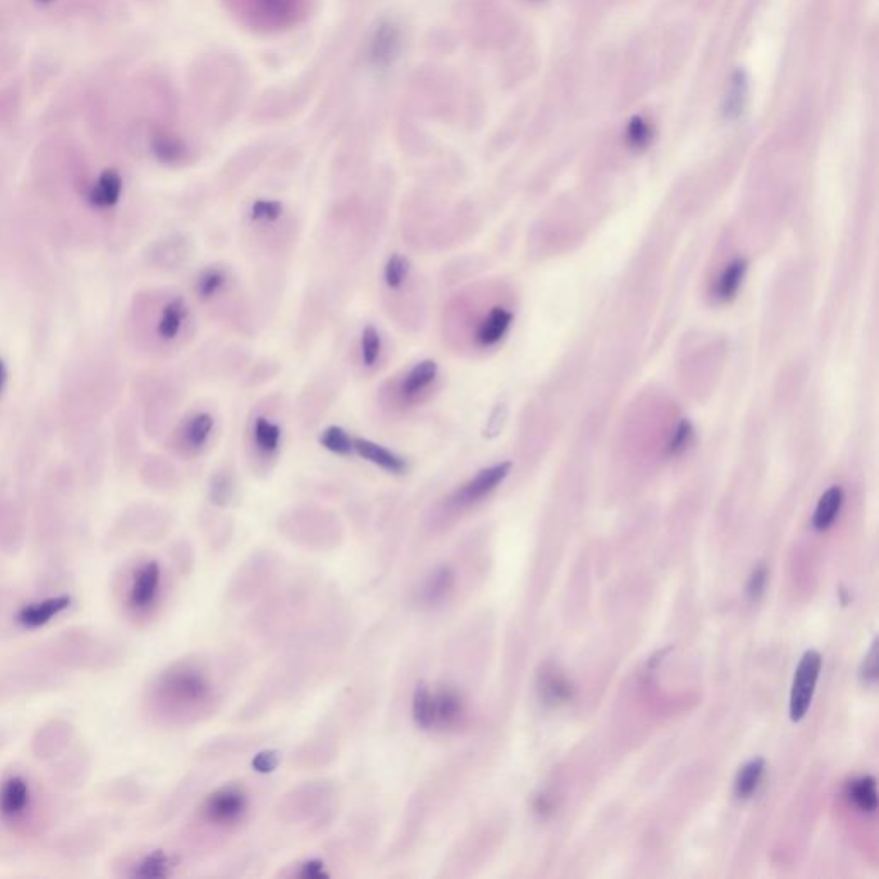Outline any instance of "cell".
Returning <instances> with one entry per match:
<instances>
[{"instance_id": "cell-8", "label": "cell", "mask_w": 879, "mask_h": 879, "mask_svg": "<svg viewBox=\"0 0 879 879\" xmlns=\"http://www.w3.org/2000/svg\"><path fill=\"white\" fill-rule=\"evenodd\" d=\"M284 442V430L279 419L256 414L248 428V449L253 459L263 464L277 461Z\"/></svg>"}, {"instance_id": "cell-37", "label": "cell", "mask_w": 879, "mask_h": 879, "mask_svg": "<svg viewBox=\"0 0 879 879\" xmlns=\"http://www.w3.org/2000/svg\"><path fill=\"white\" fill-rule=\"evenodd\" d=\"M325 874L327 873H325V869H323L322 862L311 861L304 864L299 876H301V878H323Z\"/></svg>"}, {"instance_id": "cell-12", "label": "cell", "mask_w": 879, "mask_h": 879, "mask_svg": "<svg viewBox=\"0 0 879 879\" xmlns=\"http://www.w3.org/2000/svg\"><path fill=\"white\" fill-rule=\"evenodd\" d=\"M352 455H358L363 461L382 469L388 474H404L407 461L394 450L387 449L382 443L371 442L366 438H352Z\"/></svg>"}, {"instance_id": "cell-16", "label": "cell", "mask_w": 879, "mask_h": 879, "mask_svg": "<svg viewBox=\"0 0 879 879\" xmlns=\"http://www.w3.org/2000/svg\"><path fill=\"white\" fill-rule=\"evenodd\" d=\"M232 285L231 272L225 267L212 265L203 268L194 280V292L203 303H212L229 292Z\"/></svg>"}, {"instance_id": "cell-3", "label": "cell", "mask_w": 879, "mask_h": 879, "mask_svg": "<svg viewBox=\"0 0 879 879\" xmlns=\"http://www.w3.org/2000/svg\"><path fill=\"white\" fill-rule=\"evenodd\" d=\"M212 686L198 668L181 665L172 668L158 680L157 698L174 713H189L207 703Z\"/></svg>"}, {"instance_id": "cell-34", "label": "cell", "mask_w": 879, "mask_h": 879, "mask_svg": "<svg viewBox=\"0 0 879 879\" xmlns=\"http://www.w3.org/2000/svg\"><path fill=\"white\" fill-rule=\"evenodd\" d=\"M692 440V426L684 421L680 423L679 428L673 433L672 442L668 445V454L680 455L689 447Z\"/></svg>"}, {"instance_id": "cell-26", "label": "cell", "mask_w": 879, "mask_h": 879, "mask_svg": "<svg viewBox=\"0 0 879 879\" xmlns=\"http://www.w3.org/2000/svg\"><path fill=\"white\" fill-rule=\"evenodd\" d=\"M414 723L423 730H431L435 727V703L433 692L425 684H419L413 696Z\"/></svg>"}, {"instance_id": "cell-6", "label": "cell", "mask_w": 879, "mask_h": 879, "mask_svg": "<svg viewBox=\"0 0 879 879\" xmlns=\"http://www.w3.org/2000/svg\"><path fill=\"white\" fill-rule=\"evenodd\" d=\"M217 421L208 411H194L182 419L174 431V447L186 457L203 454L212 443Z\"/></svg>"}, {"instance_id": "cell-5", "label": "cell", "mask_w": 879, "mask_h": 879, "mask_svg": "<svg viewBox=\"0 0 879 879\" xmlns=\"http://www.w3.org/2000/svg\"><path fill=\"white\" fill-rule=\"evenodd\" d=\"M821 667H823V656L814 649L806 651L799 661V667L795 670L794 682H792V691H790V720L792 722H801L811 708Z\"/></svg>"}, {"instance_id": "cell-20", "label": "cell", "mask_w": 879, "mask_h": 879, "mask_svg": "<svg viewBox=\"0 0 879 879\" xmlns=\"http://www.w3.org/2000/svg\"><path fill=\"white\" fill-rule=\"evenodd\" d=\"M843 490L840 486H831L819 498L816 510H814L813 526L819 533H825L837 521L838 514L842 510Z\"/></svg>"}, {"instance_id": "cell-27", "label": "cell", "mask_w": 879, "mask_h": 879, "mask_svg": "<svg viewBox=\"0 0 879 879\" xmlns=\"http://www.w3.org/2000/svg\"><path fill=\"white\" fill-rule=\"evenodd\" d=\"M172 867H174L172 857L164 852H152L136 864L133 874L138 878H165L169 876Z\"/></svg>"}, {"instance_id": "cell-18", "label": "cell", "mask_w": 879, "mask_h": 879, "mask_svg": "<svg viewBox=\"0 0 879 879\" xmlns=\"http://www.w3.org/2000/svg\"><path fill=\"white\" fill-rule=\"evenodd\" d=\"M538 692L543 703L548 706H560L572 698V684L564 673L548 667L538 677Z\"/></svg>"}, {"instance_id": "cell-36", "label": "cell", "mask_w": 879, "mask_h": 879, "mask_svg": "<svg viewBox=\"0 0 879 879\" xmlns=\"http://www.w3.org/2000/svg\"><path fill=\"white\" fill-rule=\"evenodd\" d=\"M277 764H279V756H277V752H261L256 756L255 761H253V766H255L256 770L260 771V773H268V771H273L277 768Z\"/></svg>"}, {"instance_id": "cell-13", "label": "cell", "mask_w": 879, "mask_h": 879, "mask_svg": "<svg viewBox=\"0 0 879 879\" xmlns=\"http://www.w3.org/2000/svg\"><path fill=\"white\" fill-rule=\"evenodd\" d=\"M435 703V727L440 730H452L459 727L462 718L466 716V701L461 692L454 687H443L440 691L433 692Z\"/></svg>"}, {"instance_id": "cell-32", "label": "cell", "mask_w": 879, "mask_h": 879, "mask_svg": "<svg viewBox=\"0 0 879 879\" xmlns=\"http://www.w3.org/2000/svg\"><path fill=\"white\" fill-rule=\"evenodd\" d=\"M744 98H746V81H744V76L739 73L735 76L732 88L728 91L727 107H725L728 117L739 116L740 110L744 107Z\"/></svg>"}, {"instance_id": "cell-15", "label": "cell", "mask_w": 879, "mask_h": 879, "mask_svg": "<svg viewBox=\"0 0 879 879\" xmlns=\"http://www.w3.org/2000/svg\"><path fill=\"white\" fill-rule=\"evenodd\" d=\"M71 607V598L69 596H57V598H47V600L30 603L26 607L21 608L18 613V622L25 629H37L42 625L59 617L62 612H66Z\"/></svg>"}, {"instance_id": "cell-30", "label": "cell", "mask_w": 879, "mask_h": 879, "mask_svg": "<svg viewBox=\"0 0 879 879\" xmlns=\"http://www.w3.org/2000/svg\"><path fill=\"white\" fill-rule=\"evenodd\" d=\"M152 150L155 157L164 164H176L184 157V146L181 141L167 134H158L153 138Z\"/></svg>"}, {"instance_id": "cell-31", "label": "cell", "mask_w": 879, "mask_h": 879, "mask_svg": "<svg viewBox=\"0 0 879 879\" xmlns=\"http://www.w3.org/2000/svg\"><path fill=\"white\" fill-rule=\"evenodd\" d=\"M653 129L643 117H634L627 128V143L634 150H643L651 143Z\"/></svg>"}, {"instance_id": "cell-35", "label": "cell", "mask_w": 879, "mask_h": 879, "mask_svg": "<svg viewBox=\"0 0 879 879\" xmlns=\"http://www.w3.org/2000/svg\"><path fill=\"white\" fill-rule=\"evenodd\" d=\"M859 675H861V679L866 684H874L878 680V644H876V641L871 644V649L867 651L866 658L862 661L861 673Z\"/></svg>"}, {"instance_id": "cell-19", "label": "cell", "mask_w": 879, "mask_h": 879, "mask_svg": "<svg viewBox=\"0 0 879 879\" xmlns=\"http://www.w3.org/2000/svg\"><path fill=\"white\" fill-rule=\"evenodd\" d=\"M385 342L375 325H366L358 340V361L364 371H375L383 361Z\"/></svg>"}, {"instance_id": "cell-24", "label": "cell", "mask_w": 879, "mask_h": 879, "mask_svg": "<svg viewBox=\"0 0 879 879\" xmlns=\"http://www.w3.org/2000/svg\"><path fill=\"white\" fill-rule=\"evenodd\" d=\"M399 31L392 25H383L376 30L371 40L370 59L375 64H387L399 49Z\"/></svg>"}, {"instance_id": "cell-39", "label": "cell", "mask_w": 879, "mask_h": 879, "mask_svg": "<svg viewBox=\"0 0 879 879\" xmlns=\"http://www.w3.org/2000/svg\"><path fill=\"white\" fill-rule=\"evenodd\" d=\"M37 2L38 4H42V6H45V4H50V2H54V0H37Z\"/></svg>"}, {"instance_id": "cell-22", "label": "cell", "mask_w": 879, "mask_h": 879, "mask_svg": "<svg viewBox=\"0 0 879 879\" xmlns=\"http://www.w3.org/2000/svg\"><path fill=\"white\" fill-rule=\"evenodd\" d=\"M845 795L852 806L862 813H874L878 809V790L874 776H859L847 783Z\"/></svg>"}, {"instance_id": "cell-38", "label": "cell", "mask_w": 879, "mask_h": 879, "mask_svg": "<svg viewBox=\"0 0 879 879\" xmlns=\"http://www.w3.org/2000/svg\"><path fill=\"white\" fill-rule=\"evenodd\" d=\"M7 383V368L6 363L0 359V395L4 392V388H6Z\"/></svg>"}, {"instance_id": "cell-14", "label": "cell", "mask_w": 879, "mask_h": 879, "mask_svg": "<svg viewBox=\"0 0 879 879\" xmlns=\"http://www.w3.org/2000/svg\"><path fill=\"white\" fill-rule=\"evenodd\" d=\"M122 189L124 181L121 174L116 169H105L88 189L86 201L97 210H109L121 201Z\"/></svg>"}, {"instance_id": "cell-7", "label": "cell", "mask_w": 879, "mask_h": 879, "mask_svg": "<svg viewBox=\"0 0 879 879\" xmlns=\"http://www.w3.org/2000/svg\"><path fill=\"white\" fill-rule=\"evenodd\" d=\"M162 589V569L157 562H146L134 570L126 589V605L134 613H148L157 605Z\"/></svg>"}, {"instance_id": "cell-28", "label": "cell", "mask_w": 879, "mask_h": 879, "mask_svg": "<svg viewBox=\"0 0 879 879\" xmlns=\"http://www.w3.org/2000/svg\"><path fill=\"white\" fill-rule=\"evenodd\" d=\"M284 215V207L279 201H255L249 210V222L256 227H272L277 225Z\"/></svg>"}, {"instance_id": "cell-10", "label": "cell", "mask_w": 879, "mask_h": 879, "mask_svg": "<svg viewBox=\"0 0 879 879\" xmlns=\"http://www.w3.org/2000/svg\"><path fill=\"white\" fill-rule=\"evenodd\" d=\"M191 323V311L182 296H170L160 306L155 318V337L164 344H174L186 334Z\"/></svg>"}, {"instance_id": "cell-21", "label": "cell", "mask_w": 879, "mask_h": 879, "mask_svg": "<svg viewBox=\"0 0 879 879\" xmlns=\"http://www.w3.org/2000/svg\"><path fill=\"white\" fill-rule=\"evenodd\" d=\"M383 285L390 294L402 292L413 279V265L407 256L401 253L390 255L383 265Z\"/></svg>"}, {"instance_id": "cell-9", "label": "cell", "mask_w": 879, "mask_h": 879, "mask_svg": "<svg viewBox=\"0 0 879 879\" xmlns=\"http://www.w3.org/2000/svg\"><path fill=\"white\" fill-rule=\"evenodd\" d=\"M248 811V797L239 787L215 790L203 804V816L215 825H236Z\"/></svg>"}, {"instance_id": "cell-33", "label": "cell", "mask_w": 879, "mask_h": 879, "mask_svg": "<svg viewBox=\"0 0 879 879\" xmlns=\"http://www.w3.org/2000/svg\"><path fill=\"white\" fill-rule=\"evenodd\" d=\"M766 584H768V570L764 565H758L756 569L752 570L751 577L747 581L746 593L749 600L758 601L763 596Z\"/></svg>"}, {"instance_id": "cell-2", "label": "cell", "mask_w": 879, "mask_h": 879, "mask_svg": "<svg viewBox=\"0 0 879 879\" xmlns=\"http://www.w3.org/2000/svg\"><path fill=\"white\" fill-rule=\"evenodd\" d=\"M440 376V364L435 359H421L395 376L383 390V395L388 406L401 411L423 406L437 390Z\"/></svg>"}, {"instance_id": "cell-1", "label": "cell", "mask_w": 879, "mask_h": 879, "mask_svg": "<svg viewBox=\"0 0 879 879\" xmlns=\"http://www.w3.org/2000/svg\"><path fill=\"white\" fill-rule=\"evenodd\" d=\"M514 322V313L505 304H490L485 308L481 301L471 292H462L457 298L450 299L445 306V339L461 342V347L473 351H490L507 337Z\"/></svg>"}, {"instance_id": "cell-17", "label": "cell", "mask_w": 879, "mask_h": 879, "mask_svg": "<svg viewBox=\"0 0 879 879\" xmlns=\"http://www.w3.org/2000/svg\"><path fill=\"white\" fill-rule=\"evenodd\" d=\"M454 588V570L450 569L449 565H442L426 577L423 586L419 589V601L426 607H437L449 598Z\"/></svg>"}, {"instance_id": "cell-4", "label": "cell", "mask_w": 879, "mask_h": 879, "mask_svg": "<svg viewBox=\"0 0 879 879\" xmlns=\"http://www.w3.org/2000/svg\"><path fill=\"white\" fill-rule=\"evenodd\" d=\"M510 469H512L510 462H498V464L481 469L474 474L473 478L467 479L464 485L459 486L455 492L450 493V509H471L473 505L483 502L486 497H490L497 490L498 486L504 483L509 476Z\"/></svg>"}, {"instance_id": "cell-25", "label": "cell", "mask_w": 879, "mask_h": 879, "mask_svg": "<svg viewBox=\"0 0 879 879\" xmlns=\"http://www.w3.org/2000/svg\"><path fill=\"white\" fill-rule=\"evenodd\" d=\"M747 263L744 260H735L725 268V272L720 275L718 284H716L715 296L718 301L727 303L735 298V294L739 292L742 280L746 277Z\"/></svg>"}, {"instance_id": "cell-29", "label": "cell", "mask_w": 879, "mask_h": 879, "mask_svg": "<svg viewBox=\"0 0 879 879\" xmlns=\"http://www.w3.org/2000/svg\"><path fill=\"white\" fill-rule=\"evenodd\" d=\"M352 438L354 435H351L344 428L335 425L328 426L320 435V445L332 454L346 457V455H352Z\"/></svg>"}, {"instance_id": "cell-11", "label": "cell", "mask_w": 879, "mask_h": 879, "mask_svg": "<svg viewBox=\"0 0 879 879\" xmlns=\"http://www.w3.org/2000/svg\"><path fill=\"white\" fill-rule=\"evenodd\" d=\"M31 785L25 776L13 775L0 783V818L18 823L31 807Z\"/></svg>"}, {"instance_id": "cell-23", "label": "cell", "mask_w": 879, "mask_h": 879, "mask_svg": "<svg viewBox=\"0 0 879 879\" xmlns=\"http://www.w3.org/2000/svg\"><path fill=\"white\" fill-rule=\"evenodd\" d=\"M764 776V759L754 758L747 761L735 776L734 792L739 799H751L756 794Z\"/></svg>"}]
</instances>
